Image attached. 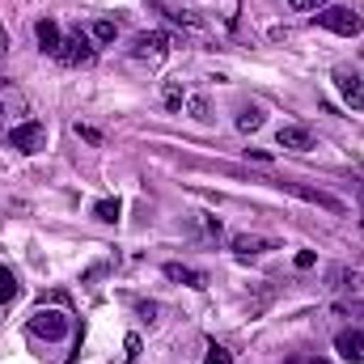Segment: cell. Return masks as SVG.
<instances>
[{"label":"cell","mask_w":364,"mask_h":364,"mask_svg":"<svg viewBox=\"0 0 364 364\" xmlns=\"http://www.w3.org/2000/svg\"><path fill=\"white\" fill-rule=\"evenodd\" d=\"M296 13H309V9H326V4H335V0H288Z\"/></svg>","instance_id":"cell-20"},{"label":"cell","mask_w":364,"mask_h":364,"mask_svg":"<svg viewBox=\"0 0 364 364\" xmlns=\"http://www.w3.org/2000/svg\"><path fill=\"white\" fill-rule=\"evenodd\" d=\"M335 352L352 364H364V331H339L335 335Z\"/></svg>","instance_id":"cell-7"},{"label":"cell","mask_w":364,"mask_h":364,"mask_svg":"<svg viewBox=\"0 0 364 364\" xmlns=\"http://www.w3.org/2000/svg\"><path fill=\"white\" fill-rule=\"evenodd\" d=\"M284 191H292L296 199H309V203H318L326 212H348V203L339 195H331V191H318V186H305V182H284Z\"/></svg>","instance_id":"cell-5"},{"label":"cell","mask_w":364,"mask_h":364,"mask_svg":"<svg viewBox=\"0 0 364 364\" xmlns=\"http://www.w3.org/2000/svg\"><path fill=\"white\" fill-rule=\"evenodd\" d=\"M314 364H331V360H314Z\"/></svg>","instance_id":"cell-24"},{"label":"cell","mask_w":364,"mask_h":364,"mask_svg":"<svg viewBox=\"0 0 364 364\" xmlns=\"http://www.w3.org/2000/svg\"><path fill=\"white\" fill-rule=\"evenodd\" d=\"M237 127H242V132H259V127H263V110H259V106L242 110V114H237Z\"/></svg>","instance_id":"cell-15"},{"label":"cell","mask_w":364,"mask_h":364,"mask_svg":"<svg viewBox=\"0 0 364 364\" xmlns=\"http://www.w3.org/2000/svg\"><path fill=\"white\" fill-rule=\"evenodd\" d=\"M314 21L322 26V30H335V34H343V38H352V34H360V13H352V9H343V4H326V9H318L314 13Z\"/></svg>","instance_id":"cell-1"},{"label":"cell","mask_w":364,"mask_h":364,"mask_svg":"<svg viewBox=\"0 0 364 364\" xmlns=\"http://www.w3.org/2000/svg\"><path fill=\"white\" fill-rule=\"evenodd\" d=\"M17 292H21V284H17V275L9 272V267H0V301H17Z\"/></svg>","instance_id":"cell-13"},{"label":"cell","mask_w":364,"mask_h":364,"mask_svg":"<svg viewBox=\"0 0 364 364\" xmlns=\"http://www.w3.org/2000/svg\"><path fill=\"white\" fill-rule=\"evenodd\" d=\"M77 132H81V136H85L90 144H97V140H102V132H93V127H81V123H77Z\"/></svg>","instance_id":"cell-22"},{"label":"cell","mask_w":364,"mask_h":364,"mask_svg":"<svg viewBox=\"0 0 364 364\" xmlns=\"http://www.w3.org/2000/svg\"><path fill=\"white\" fill-rule=\"evenodd\" d=\"M360 208H364V199H360Z\"/></svg>","instance_id":"cell-25"},{"label":"cell","mask_w":364,"mask_h":364,"mask_svg":"<svg viewBox=\"0 0 364 364\" xmlns=\"http://www.w3.org/2000/svg\"><path fill=\"white\" fill-rule=\"evenodd\" d=\"M166 47H170V34H161V30H153V34H140L136 38V55H166Z\"/></svg>","instance_id":"cell-10"},{"label":"cell","mask_w":364,"mask_h":364,"mask_svg":"<svg viewBox=\"0 0 364 364\" xmlns=\"http://www.w3.org/2000/svg\"><path fill=\"white\" fill-rule=\"evenodd\" d=\"M314 263H318V259H314V250H301V255H296V267H301V272H309Z\"/></svg>","instance_id":"cell-21"},{"label":"cell","mask_w":364,"mask_h":364,"mask_svg":"<svg viewBox=\"0 0 364 364\" xmlns=\"http://www.w3.org/2000/svg\"><path fill=\"white\" fill-rule=\"evenodd\" d=\"M9 149H17V153H38V149H47V127H43V123H21V127H13V132H9Z\"/></svg>","instance_id":"cell-4"},{"label":"cell","mask_w":364,"mask_h":364,"mask_svg":"<svg viewBox=\"0 0 364 364\" xmlns=\"http://www.w3.org/2000/svg\"><path fill=\"white\" fill-rule=\"evenodd\" d=\"M93 55H97V51L90 47V38H85L81 30H77V34H68V38L60 43V51H55V60H60L64 68H81V64H93Z\"/></svg>","instance_id":"cell-3"},{"label":"cell","mask_w":364,"mask_h":364,"mask_svg":"<svg viewBox=\"0 0 364 364\" xmlns=\"http://www.w3.org/2000/svg\"><path fill=\"white\" fill-rule=\"evenodd\" d=\"M233 250H237V255H259V250H272V242H267V237L237 233V237H233Z\"/></svg>","instance_id":"cell-12"},{"label":"cell","mask_w":364,"mask_h":364,"mask_svg":"<svg viewBox=\"0 0 364 364\" xmlns=\"http://www.w3.org/2000/svg\"><path fill=\"white\" fill-rule=\"evenodd\" d=\"M335 85H339L343 102H348L352 110H360L364 106V90H360V77H356V73H343V68H339V73H335Z\"/></svg>","instance_id":"cell-8"},{"label":"cell","mask_w":364,"mask_h":364,"mask_svg":"<svg viewBox=\"0 0 364 364\" xmlns=\"http://www.w3.org/2000/svg\"><path fill=\"white\" fill-rule=\"evenodd\" d=\"M182 102H186L182 85H178V81H166V106H170V110H178Z\"/></svg>","instance_id":"cell-17"},{"label":"cell","mask_w":364,"mask_h":364,"mask_svg":"<svg viewBox=\"0 0 364 364\" xmlns=\"http://www.w3.org/2000/svg\"><path fill=\"white\" fill-rule=\"evenodd\" d=\"M114 34H119L114 21H97V26H93V38H97V43H114Z\"/></svg>","instance_id":"cell-18"},{"label":"cell","mask_w":364,"mask_h":364,"mask_svg":"<svg viewBox=\"0 0 364 364\" xmlns=\"http://www.w3.org/2000/svg\"><path fill=\"white\" fill-rule=\"evenodd\" d=\"M203 364H229V352H225L220 343H212V348H208V356H203Z\"/></svg>","instance_id":"cell-19"},{"label":"cell","mask_w":364,"mask_h":364,"mask_svg":"<svg viewBox=\"0 0 364 364\" xmlns=\"http://www.w3.org/2000/svg\"><path fill=\"white\" fill-rule=\"evenodd\" d=\"M166 275L178 279V284H186V288H208V275L195 272V267H182V263H166Z\"/></svg>","instance_id":"cell-11"},{"label":"cell","mask_w":364,"mask_h":364,"mask_svg":"<svg viewBox=\"0 0 364 364\" xmlns=\"http://www.w3.org/2000/svg\"><path fill=\"white\" fill-rule=\"evenodd\" d=\"M186 114H191L195 123H208V119H212V110H208V97H199V93H195V97H186Z\"/></svg>","instance_id":"cell-14"},{"label":"cell","mask_w":364,"mask_h":364,"mask_svg":"<svg viewBox=\"0 0 364 364\" xmlns=\"http://www.w3.org/2000/svg\"><path fill=\"white\" fill-rule=\"evenodd\" d=\"M0 51H4V34H0Z\"/></svg>","instance_id":"cell-23"},{"label":"cell","mask_w":364,"mask_h":364,"mask_svg":"<svg viewBox=\"0 0 364 364\" xmlns=\"http://www.w3.org/2000/svg\"><path fill=\"white\" fill-rule=\"evenodd\" d=\"M34 34H38V47H43V51H51V55H55V51H60V43H64L60 26H55L51 17H43V21L34 26Z\"/></svg>","instance_id":"cell-9"},{"label":"cell","mask_w":364,"mask_h":364,"mask_svg":"<svg viewBox=\"0 0 364 364\" xmlns=\"http://www.w3.org/2000/svg\"><path fill=\"white\" fill-rule=\"evenodd\" d=\"M93 216L106 220V225H114V220H119V199H102V203H93Z\"/></svg>","instance_id":"cell-16"},{"label":"cell","mask_w":364,"mask_h":364,"mask_svg":"<svg viewBox=\"0 0 364 364\" xmlns=\"http://www.w3.org/2000/svg\"><path fill=\"white\" fill-rule=\"evenodd\" d=\"M275 144H279V149H292V153H309V149H314V136H309V127H301V123H284V127L275 132Z\"/></svg>","instance_id":"cell-6"},{"label":"cell","mask_w":364,"mask_h":364,"mask_svg":"<svg viewBox=\"0 0 364 364\" xmlns=\"http://www.w3.org/2000/svg\"><path fill=\"white\" fill-rule=\"evenodd\" d=\"M68 314H60V309H34V318H30V335H38V339H64L68 335Z\"/></svg>","instance_id":"cell-2"}]
</instances>
